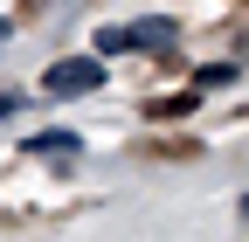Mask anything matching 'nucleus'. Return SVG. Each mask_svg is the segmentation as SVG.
<instances>
[{"instance_id": "nucleus-1", "label": "nucleus", "mask_w": 249, "mask_h": 242, "mask_svg": "<svg viewBox=\"0 0 249 242\" xmlns=\"http://www.w3.org/2000/svg\"><path fill=\"white\" fill-rule=\"evenodd\" d=\"M180 42V21H166V14H145V21H118V28H97V55H160V49H173Z\"/></svg>"}, {"instance_id": "nucleus-2", "label": "nucleus", "mask_w": 249, "mask_h": 242, "mask_svg": "<svg viewBox=\"0 0 249 242\" xmlns=\"http://www.w3.org/2000/svg\"><path fill=\"white\" fill-rule=\"evenodd\" d=\"M104 83V55H62V63L42 76V97H83V90Z\"/></svg>"}, {"instance_id": "nucleus-3", "label": "nucleus", "mask_w": 249, "mask_h": 242, "mask_svg": "<svg viewBox=\"0 0 249 242\" xmlns=\"http://www.w3.org/2000/svg\"><path fill=\"white\" fill-rule=\"evenodd\" d=\"M28 153H76V132H35Z\"/></svg>"}, {"instance_id": "nucleus-4", "label": "nucleus", "mask_w": 249, "mask_h": 242, "mask_svg": "<svg viewBox=\"0 0 249 242\" xmlns=\"http://www.w3.org/2000/svg\"><path fill=\"white\" fill-rule=\"evenodd\" d=\"M229 83H235L229 63H208V69H201V90H229Z\"/></svg>"}, {"instance_id": "nucleus-5", "label": "nucleus", "mask_w": 249, "mask_h": 242, "mask_svg": "<svg viewBox=\"0 0 249 242\" xmlns=\"http://www.w3.org/2000/svg\"><path fill=\"white\" fill-rule=\"evenodd\" d=\"M21 111V90H0V118H14Z\"/></svg>"}, {"instance_id": "nucleus-6", "label": "nucleus", "mask_w": 249, "mask_h": 242, "mask_svg": "<svg viewBox=\"0 0 249 242\" xmlns=\"http://www.w3.org/2000/svg\"><path fill=\"white\" fill-rule=\"evenodd\" d=\"M0 35H7V21H0Z\"/></svg>"}]
</instances>
